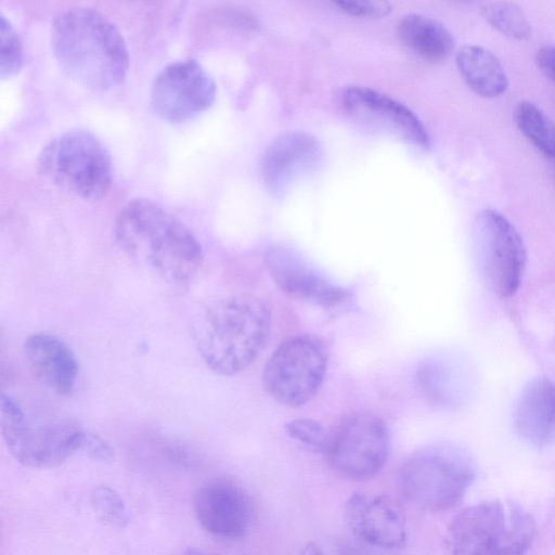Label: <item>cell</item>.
I'll return each instance as SVG.
<instances>
[{"label":"cell","mask_w":555,"mask_h":555,"mask_svg":"<svg viewBox=\"0 0 555 555\" xmlns=\"http://www.w3.org/2000/svg\"><path fill=\"white\" fill-rule=\"evenodd\" d=\"M327 369V352L317 338L297 335L284 340L267 359L262 374L266 392L280 404L297 408L321 388Z\"/></svg>","instance_id":"cell-8"},{"label":"cell","mask_w":555,"mask_h":555,"mask_svg":"<svg viewBox=\"0 0 555 555\" xmlns=\"http://www.w3.org/2000/svg\"><path fill=\"white\" fill-rule=\"evenodd\" d=\"M485 20L500 34L515 40H527L530 23L522 10L513 2L490 1L480 4Z\"/></svg>","instance_id":"cell-22"},{"label":"cell","mask_w":555,"mask_h":555,"mask_svg":"<svg viewBox=\"0 0 555 555\" xmlns=\"http://www.w3.org/2000/svg\"><path fill=\"white\" fill-rule=\"evenodd\" d=\"M88 456L98 461H108L112 459V450L109 446L98 435L87 430L81 450Z\"/></svg>","instance_id":"cell-27"},{"label":"cell","mask_w":555,"mask_h":555,"mask_svg":"<svg viewBox=\"0 0 555 555\" xmlns=\"http://www.w3.org/2000/svg\"><path fill=\"white\" fill-rule=\"evenodd\" d=\"M476 478L470 454L450 442L420 448L403 463L399 481L408 501L428 512L455 507Z\"/></svg>","instance_id":"cell-5"},{"label":"cell","mask_w":555,"mask_h":555,"mask_svg":"<svg viewBox=\"0 0 555 555\" xmlns=\"http://www.w3.org/2000/svg\"><path fill=\"white\" fill-rule=\"evenodd\" d=\"M183 555H210V554H207V553L201 552V551H190Z\"/></svg>","instance_id":"cell-30"},{"label":"cell","mask_w":555,"mask_h":555,"mask_svg":"<svg viewBox=\"0 0 555 555\" xmlns=\"http://www.w3.org/2000/svg\"><path fill=\"white\" fill-rule=\"evenodd\" d=\"M194 511L210 534L228 540L244 537L251 520V505L242 488L227 479L203 485L194 494Z\"/></svg>","instance_id":"cell-14"},{"label":"cell","mask_w":555,"mask_h":555,"mask_svg":"<svg viewBox=\"0 0 555 555\" xmlns=\"http://www.w3.org/2000/svg\"><path fill=\"white\" fill-rule=\"evenodd\" d=\"M344 517L350 531L369 545L385 550L406 545L403 511L387 495L362 491L352 493L345 503Z\"/></svg>","instance_id":"cell-13"},{"label":"cell","mask_w":555,"mask_h":555,"mask_svg":"<svg viewBox=\"0 0 555 555\" xmlns=\"http://www.w3.org/2000/svg\"><path fill=\"white\" fill-rule=\"evenodd\" d=\"M217 87L209 73L195 60H178L164 66L153 79L150 103L168 122H182L211 106Z\"/></svg>","instance_id":"cell-11"},{"label":"cell","mask_w":555,"mask_h":555,"mask_svg":"<svg viewBox=\"0 0 555 555\" xmlns=\"http://www.w3.org/2000/svg\"><path fill=\"white\" fill-rule=\"evenodd\" d=\"M400 40L421 57L439 62L453 51L451 33L439 22L418 14L404 16L398 26Z\"/></svg>","instance_id":"cell-20"},{"label":"cell","mask_w":555,"mask_h":555,"mask_svg":"<svg viewBox=\"0 0 555 555\" xmlns=\"http://www.w3.org/2000/svg\"><path fill=\"white\" fill-rule=\"evenodd\" d=\"M537 533L532 515L506 500H486L462 509L448 526L450 555H526Z\"/></svg>","instance_id":"cell-4"},{"label":"cell","mask_w":555,"mask_h":555,"mask_svg":"<svg viewBox=\"0 0 555 555\" xmlns=\"http://www.w3.org/2000/svg\"><path fill=\"white\" fill-rule=\"evenodd\" d=\"M113 231L125 254L171 285L189 284L203 263V248L193 232L149 198L127 202Z\"/></svg>","instance_id":"cell-1"},{"label":"cell","mask_w":555,"mask_h":555,"mask_svg":"<svg viewBox=\"0 0 555 555\" xmlns=\"http://www.w3.org/2000/svg\"><path fill=\"white\" fill-rule=\"evenodd\" d=\"M319 142L304 132H288L274 140L261 160V175L273 192H283L291 183L314 170L322 160Z\"/></svg>","instance_id":"cell-16"},{"label":"cell","mask_w":555,"mask_h":555,"mask_svg":"<svg viewBox=\"0 0 555 555\" xmlns=\"http://www.w3.org/2000/svg\"><path fill=\"white\" fill-rule=\"evenodd\" d=\"M474 241L489 287L500 297H512L519 288L527 261L516 228L501 212L483 209L475 220Z\"/></svg>","instance_id":"cell-10"},{"label":"cell","mask_w":555,"mask_h":555,"mask_svg":"<svg viewBox=\"0 0 555 555\" xmlns=\"http://www.w3.org/2000/svg\"><path fill=\"white\" fill-rule=\"evenodd\" d=\"M459 72L467 86L482 98H498L508 87L507 76L498 56L475 44L462 47L456 53Z\"/></svg>","instance_id":"cell-19"},{"label":"cell","mask_w":555,"mask_h":555,"mask_svg":"<svg viewBox=\"0 0 555 555\" xmlns=\"http://www.w3.org/2000/svg\"><path fill=\"white\" fill-rule=\"evenodd\" d=\"M37 168L54 185L83 201L105 196L113 180L107 149L86 129H72L50 140L38 155Z\"/></svg>","instance_id":"cell-6"},{"label":"cell","mask_w":555,"mask_h":555,"mask_svg":"<svg viewBox=\"0 0 555 555\" xmlns=\"http://www.w3.org/2000/svg\"><path fill=\"white\" fill-rule=\"evenodd\" d=\"M24 354L31 373L44 387L62 397L74 392L79 365L63 339L51 333H34L25 339Z\"/></svg>","instance_id":"cell-17"},{"label":"cell","mask_w":555,"mask_h":555,"mask_svg":"<svg viewBox=\"0 0 555 555\" xmlns=\"http://www.w3.org/2000/svg\"><path fill=\"white\" fill-rule=\"evenodd\" d=\"M351 118L373 130L391 134L420 149L430 147V135L422 120L404 104L364 87H351L344 94Z\"/></svg>","instance_id":"cell-12"},{"label":"cell","mask_w":555,"mask_h":555,"mask_svg":"<svg viewBox=\"0 0 555 555\" xmlns=\"http://www.w3.org/2000/svg\"><path fill=\"white\" fill-rule=\"evenodd\" d=\"M515 121L520 132L543 155H555V124L535 104L520 102L515 109Z\"/></svg>","instance_id":"cell-21"},{"label":"cell","mask_w":555,"mask_h":555,"mask_svg":"<svg viewBox=\"0 0 555 555\" xmlns=\"http://www.w3.org/2000/svg\"><path fill=\"white\" fill-rule=\"evenodd\" d=\"M266 266L274 283L292 298L333 309L348 297L344 288L289 250L271 249Z\"/></svg>","instance_id":"cell-15"},{"label":"cell","mask_w":555,"mask_h":555,"mask_svg":"<svg viewBox=\"0 0 555 555\" xmlns=\"http://www.w3.org/2000/svg\"><path fill=\"white\" fill-rule=\"evenodd\" d=\"M0 428L9 453L21 464L49 468L81 450L86 429L70 421L29 415L13 396L0 399Z\"/></svg>","instance_id":"cell-7"},{"label":"cell","mask_w":555,"mask_h":555,"mask_svg":"<svg viewBox=\"0 0 555 555\" xmlns=\"http://www.w3.org/2000/svg\"><path fill=\"white\" fill-rule=\"evenodd\" d=\"M389 450L390 436L384 420L372 412H354L332 431L326 455L338 475L363 481L383 469Z\"/></svg>","instance_id":"cell-9"},{"label":"cell","mask_w":555,"mask_h":555,"mask_svg":"<svg viewBox=\"0 0 555 555\" xmlns=\"http://www.w3.org/2000/svg\"><path fill=\"white\" fill-rule=\"evenodd\" d=\"M336 4L347 14L358 17H382L391 10L387 1H339Z\"/></svg>","instance_id":"cell-26"},{"label":"cell","mask_w":555,"mask_h":555,"mask_svg":"<svg viewBox=\"0 0 555 555\" xmlns=\"http://www.w3.org/2000/svg\"><path fill=\"white\" fill-rule=\"evenodd\" d=\"M302 555H324V553L313 543H309L304 552Z\"/></svg>","instance_id":"cell-29"},{"label":"cell","mask_w":555,"mask_h":555,"mask_svg":"<svg viewBox=\"0 0 555 555\" xmlns=\"http://www.w3.org/2000/svg\"><path fill=\"white\" fill-rule=\"evenodd\" d=\"M91 504L96 515L112 526L125 527L129 521L124 501L109 487H96L91 494Z\"/></svg>","instance_id":"cell-25"},{"label":"cell","mask_w":555,"mask_h":555,"mask_svg":"<svg viewBox=\"0 0 555 555\" xmlns=\"http://www.w3.org/2000/svg\"><path fill=\"white\" fill-rule=\"evenodd\" d=\"M271 331V312L259 298L232 295L212 302L193 326V340L206 366L234 376L261 353Z\"/></svg>","instance_id":"cell-3"},{"label":"cell","mask_w":555,"mask_h":555,"mask_svg":"<svg viewBox=\"0 0 555 555\" xmlns=\"http://www.w3.org/2000/svg\"><path fill=\"white\" fill-rule=\"evenodd\" d=\"M285 431L291 439L311 452L326 454L330 448L332 431L313 418H294L285 424Z\"/></svg>","instance_id":"cell-23"},{"label":"cell","mask_w":555,"mask_h":555,"mask_svg":"<svg viewBox=\"0 0 555 555\" xmlns=\"http://www.w3.org/2000/svg\"><path fill=\"white\" fill-rule=\"evenodd\" d=\"M0 76L10 78L17 74L24 62V54L20 36L3 14H0Z\"/></svg>","instance_id":"cell-24"},{"label":"cell","mask_w":555,"mask_h":555,"mask_svg":"<svg viewBox=\"0 0 555 555\" xmlns=\"http://www.w3.org/2000/svg\"><path fill=\"white\" fill-rule=\"evenodd\" d=\"M51 44L62 70L92 90L121 83L129 54L117 27L101 12L83 7L60 12L51 27Z\"/></svg>","instance_id":"cell-2"},{"label":"cell","mask_w":555,"mask_h":555,"mask_svg":"<svg viewBox=\"0 0 555 555\" xmlns=\"http://www.w3.org/2000/svg\"><path fill=\"white\" fill-rule=\"evenodd\" d=\"M515 426L533 447L555 440V383L550 377L535 376L525 385L516 404Z\"/></svg>","instance_id":"cell-18"},{"label":"cell","mask_w":555,"mask_h":555,"mask_svg":"<svg viewBox=\"0 0 555 555\" xmlns=\"http://www.w3.org/2000/svg\"><path fill=\"white\" fill-rule=\"evenodd\" d=\"M552 160V165H553V169H554V173H555V155L551 158Z\"/></svg>","instance_id":"cell-31"},{"label":"cell","mask_w":555,"mask_h":555,"mask_svg":"<svg viewBox=\"0 0 555 555\" xmlns=\"http://www.w3.org/2000/svg\"><path fill=\"white\" fill-rule=\"evenodd\" d=\"M535 63L542 74L555 82V47L539 48L535 53Z\"/></svg>","instance_id":"cell-28"}]
</instances>
